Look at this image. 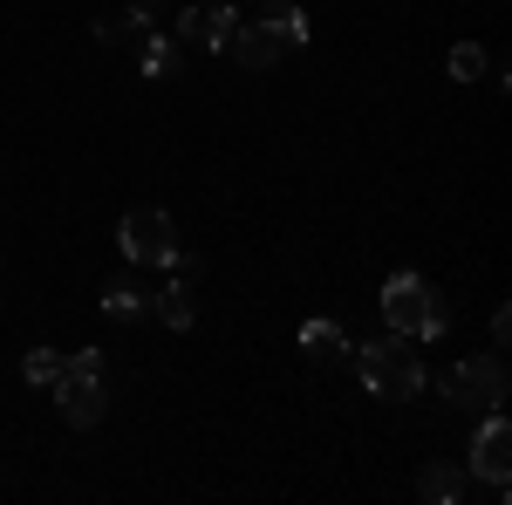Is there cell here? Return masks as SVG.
I'll return each mask as SVG.
<instances>
[{"label": "cell", "instance_id": "6da1fadb", "mask_svg": "<svg viewBox=\"0 0 512 505\" xmlns=\"http://www.w3.org/2000/svg\"><path fill=\"white\" fill-rule=\"evenodd\" d=\"M349 376L369 389L376 403H417L424 383H431V376H424V362H417V342H410V335H396V328L383 335V342L349 349Z\"/></svg>", "mask_w": 512, "mask_h": 505}, {"label": "cell", "instance_id": "7a4b0ae2", "mask_svg": "<svg viewBox=\"0 0 512 505\" xmlns=\"http://www.w3.org/2000/svg\"><path fill=\"white\" fill-rule=\"evenodd\" d=\"M55 410L62 424L76 430H96L103 410H110V389H103V349H82V355H62V376H55Z\"/></svg>", "mask_w": 512, "mask_h": 505}, {"label": "cell", "instance_id": "3957f363", "mask_svg": "<svg viewBox=\"0 0 512 505\" xmlns=\"http://www.w3.org/2000/svg\"><path fill=\"white\" fill-rule=\"evenodd\" d=\"M383 321L410 342H431V335H444L451 314H444V301H437V287L424 273H390L383 280Z\"/></svg>", "mask_w": 512, "mask_h": 505}, {"label": "cell", "instance_id": "277c9868", "mask_svg": "<svg viewBox=\"0 0 512 505\" xmlns=\"http://www.w3.org/2000/svg\"><path fill=\"white\" fill-rule=\"evenodd\" d=\"M437 389H444V403H458V410H499L506 403V355H465V362H451L444 376H437Z\"/></svg>", "mask_w": 512, "mask_h": 505}, {"label": "cell", "instance_id": "5b68a950", "mask_svg": "<svg viewBox=\"0 0 512 505\" xmlns=\"http://www.w3.org/2000/svg\"><path fill=\"white\" fill-rule=\"evenodd\" d=\"M117 246H123L130 267H171L178 260V226H171V212H158V205H137V212H123Z\"/></svg>", "mask_w": 512, "mask_h": 505}, {"label": "cell", "instance_id": "8992f818", "mask_svg": "<svg viewBox=\"0 0 512 505\" xmlns=\"http://www.w3.org/2000/svg\"><path fill=\"white\" fill-rule=\"evenodd\" d=\"M472 478H485L499 499H506V478H512V430L499 410H485V424L472 437Z\"/></svg>", "mask_w": 512, "mask_h": 505}, {"label": "cell", "instance_id": "52a82bcc", "mask_svg": "<svg viewBox=\"0 0 512 505\" xmlns=\"http://www.w3.org/2000/svg\"><path fill=\"white\" fill-rule=\"evenodd\" d=\"M239 21H253V28H280V41L294 48V41H308V14H301V0H226Z\"/></svg>", "mask_w": 512, "mask_h": 505}, {"label": "cell", "instance_id": "ba28073f", "mask_svg": "<svg viewBox=\"0 0 512 505\" xmlns=\"http://www.w3.org/2000/svg\"><path fill=\"white\" fill-rule=\"evenodd\" d=\"M233 28H239V14L226 7V0H219V7H185V14H178V41H185V48H226Z\"/></svg>", "mask_w": 512, "mask_h": 505}, {"label": "cell", "instance_id": "9c48e42d", "mask_svg": "<svg viewBox=\"0 0 512 505\" xmlns=\"http://www.w3.org/2000/svg\"><path fill=\"white\" fill-rule=\"evenodd\" d=\"M226 55H233L239 69H274L280 55H287V41H280V28H253V21H239L233 41H226Z\"/></svg>", "mask_w": 512, "mask_h": 505}, {"label": "cell", "instance_id": "30bf717a", "mask_svg": "<svg viewBox=\"0 0 512 505\" xmlns=\"http://www.w3.org/2000/svg\"><path fill=\"white\" fill-rule=\"evenodd\" d=\"M301 349H308V362H315V369H349V335H342V328H335V321H308V328H301Z\"/></svg>", "mask_w": 512, "mask_h": 505}, {"label": "cell", "instance_id": "8fae6325", "mask_svg": "<svg viewBox=\"0 0 512 505\" xmlns=\"http://www.w3.org/2000/svg\"><path fill=\"white\" fill-rule=\"evenodd\" d=\"M137 69L151 82H171L178 69H185V41L178 35H137Z\"/></svg>", "mask_w": 512, "mask_h": 505}, {"label": "cell", "instance_id": "7c38bea8", "mask_svg": "<svg viewBox=\"0 0 512 505\" xmlns=\"http://www.w3.org/2000/svg\"><path fill=\"white\" fill-rule=\"evenodd\" d=\"M465 492H472V471L465 465H424L417 471V499L424 505H458Z\"/></svg>", "mask_w": 512, "mask_h": 505}, {"label": "cell", "instance_id": "4fadbf2b", "mask_svg": "<svg viewBox=\"0 0 512 505\" xmlns=\"http://www.w3.org/2000/svg\"><path fill=\"white\" fill-rule=\"evenodd\" d=\"M151 308H158L164 328H178V335H185V328H198V280H185V273H178L164 294H151Z\"/></svg>", "mask_w": 512, "mask_h": 505}, {"label": "cell", "instance_id": "5bb4252c", "mask_svg": "<svg viewBox=\"0 0 512 505\" xmlns=\"http://www.w3.org/2000/svg\"><path fill=\"white\" fill-rule=\"evenodd\" d=\"M144 308H151V294L137 287V273H117V280L103 287V314H110V321H137Z\"/></svg>", "mask_w": 512, "mask_h": 505}, {"label": "cell", "instance_id": "9a60e30c", "mask_svg": "<svg viewBox=\"0 0 512 505\" xmlns=\"http://www.w3.org/2000/svg\"><path fill=\"white\" fill-rule=\"evenodd\" d=\"M137 35H144V21H137L130 7H123V14H103V21H96V41H103V48H123V41H137Z\"/></svg>", "mask_w": 512, "mask_h": 505}, {"label": "cell", "instance_id": "2e32d148", "mask_svg": "<svg viewBox=\"0 0 512 505\" xmlns=\"http://www.w3.org/2000/svg\"><path fill=\"white\" fill-rule=\"evenodd\" d=\"M21 376H28L35 389H48L55 376H62V355H55V349H28V355H21Z\"/></svg>", "mask_w": 512, "mask_h": 505}, {"label": "cell", "instance_id": "e0dca14e", "mask_svg": "<svg viewBox=\"0 0 512 505\" xmlns=\"http://www.w3.org/2000/svg\"><path fill=\"white\" fill-rule=\"evenodd\" d=\"M485 62H492V55H485L478 41H458V48H451V76H458V82H478V76H485Z\"/></svg>", "mask_w": 512, "mask_h": 505}, {"label": "cell", "instance_id": "ac0fdd59", "mask_svg": "<svg viewBox=\"0 0 512 505\" xmlns=\"http://www.w3.org/2000/svg\"><path fill=\"white\" fill-rule=\"evenodd\" d=\"M506 342H512V314L499 308V314H492V349H506Z\"/></svg>", "mask_w": 512, "mask_h": 505}, {"label": "cell", "instance_id": "d6986e66", "mask_svg": "<svg viewBox=\"0 0 512 505\" xmlns=\"http://www.w3.org/2000/svg\"><path fill=\"white\" fill-rule=\"evenodd\" d=\"M130 14H137V21H158V14H164V0H130Z\"/></svg>", "mask_w": 512, "mask_h": 505}]
</instances>
